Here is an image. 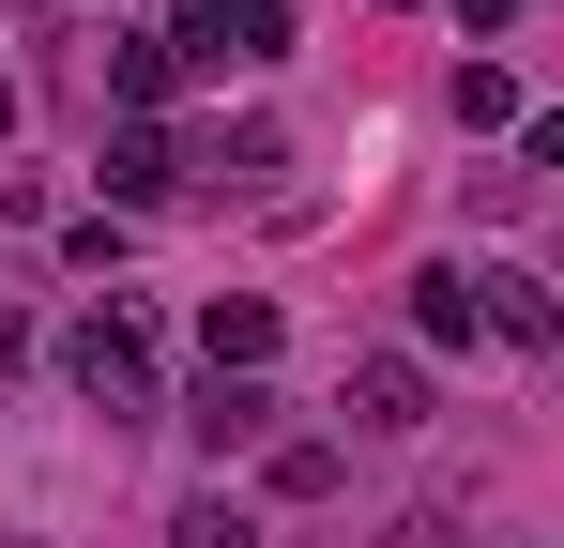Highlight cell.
I'll return each instance as SVG.
<instances>
[{
	"label": "cell",
	"instance_id": "6da1fadb",
	"mask_svg": "<svg viewBox=\"0 0 564 548\" xmlns=\"http://www.w3.org/2000/svg\"><path fill=\"white\" fill-rule=\"evenodd\" d=\"M62 381H77L93 412H153V305H93V320H62Z\"/></svg>",
	"mask_w": 564,
	"mask_h": 548
},
{
	"label": "cell",
	"instance_id": "7a4b0ae2",
	"mask_svg": "<svg viewBox=\"0 0 564 548\" xmlns=\"http://www.w3.org/2000/svg\"><path fill=\"white\" fill-rule=\"evenodd\" d=\"M336 412H351V442H412L427 427V351H351Z\"/></svg>",
	"mask_w": 564,
	"mask_h": 548
},
{
	"label": "cell",
	"instance_id": "3957f363",
	"mask_svg": "<svg viewBox=\"0 0 564 548\" xmlns=\"http://www.w3.org/2000/svg\"><path fill=\"white\" fill-rule=\"evenodd\" d=\"M184 62H290V0H184Z\"/></svg>",
	"mask_w": 564,
	"mask_h": 548
},
{
	"label": "cell",
	"instance_id": "277c9868",
	"mask_svg": "<svg viewBox=\"0 0 564 548\" xmlns=\"http://www.w3.org/2000/svg\"><path fill=\"white\" fill-rule=\"evenodd\" d=\"M275 381H214V365H198V396H184V442L198 457H245V442H275Z\"/></svg>",
	"mask_w": 564,
	"mask_h": 548
},
{
	"label": "cell",
	"instance_id": "5b68a950",
	"mask_svg": "<svg viewBox=\"0 0 564 548\" xmlns=\"http://www.w3.org/2000/svg\"><path fill=\"white\" fill-rule=\"evenodd\" d=\"M93 183H107V213H153V198H184V138L169 122H122L93 153Z\"/></svg>",
	"mask_w": 564,
	"mask_h": 548
},
{
	"label": "cell",
	"instance_id": "8992f818",
	"mask_svg": "<svg viewBox=\"0 0 564 548\" xmlns=\"http://www.w3.org/2000/svg\"><path fill=\"white\" fill-rule=\"evenodd\" d=\"M473 289H488V336H503V351H564V289H550V274L473 260Z\"/></svg>",
	"mask_w": 564,
	"mask_h": 548
},
{
	"label": "cell",
	"instance_id": "52a82bcc",
	"mask_svg": "<svg viewBox=\"0 0 564 548\" xmlns=\"http://www.w3.org/2000/svg\"><path fill=\"white\" fill-rule=\"evenodd\" d=\"M275 305H260V289H229V305H214V320H198V365H214V381H275Z\"/></svg>",
	"mask_w": 564,
	"mask_h": 548
},
{
	"label": "cell",
	"instance_id": "ba28073f",
	"mask_svg": "<svg viewBox=\"0 0 564 548\" xmlns=\"http://www.w3.org/2000/svg\"><path fill=\"white\" fill-rule=\"evenodd\" d=\"M275 168H290V138H275V122H214V138H184V183H198V198L275 183Z\"/></svg>",
	"mask_w": 564,
	"mask_h": 548
},
{
	"label": "cell",
	"instance_id": "9c48e42d",
	"mask_svg": "<svg viewBox=\"0 0 564 548\" xmlns=\"http://www.w3.org/2000/svg\"><path fill=\"white\" fill-rule=\"evenodd\" d=\"M412 336H427V351H473V336H488V289H473V260H427V274H412Z\"/></svg>",
	"mask_w": 564,
	"mask_h": 548
},
{
	"label": "cell",
	"instance_id": "30bf717a",
	"mask_svg": "<svg viewBox=\"0 0 564 548\" xmlns=\"http://www.w3.org/2000/svg\"><path fill=\"white\" fill-rule=\"evenodd\" d=\"M107 91L122 107H169L184 91V31H107Z\"/></svg>",
	"mask_w": 564,
	"mask_h": 548
},
{
	"label": "cell",
	"instance_id": "8fae6325",
	"mask_svg": "<svg viewBox=\"0 0 564 548\" xmlns=\"http://www.w3.org/2000/svg\"><path fill=\"white\" fill-rule=\"evenodd\" d=\"M519 122H534V91L503 62H458V138H519Z\"/></svg>",
	"mask_w": 564,
	"mask_h": 548
},
{
	"label": "cell",
	"instance_id": "7c38bea8",
	"mask_svg": "<svg viewBox=\"0 0 564 548\" xmlns=\"http://www.w3.org/2000/svg\"><path fill=\"white\" fill-rule=\"evenodd\" d=\"M169 548H260V503H229V487H198L184 518H169Z\"/></svg>",
	"mask_w": 564,
	"mask_h": 548
},
{
	"label": "cell",
	"instance_id": "4fadbf2b",
	"mask_svg": "<svg viewBox=\"0 0 564 548\" xmlns=\"http://www.w3.org/2000/svg\"><path fill=\"white\" fill-rule=\"evenodd\" d=\"M336 472H351V457H336V442H275V503H321Z\"/></svg>",
	"mask_w": 564,
	"mask_h": 548
},
{
	"label": "cell",
	"instance_id": "5bb4252c",
	"mask_svg": "<svg viewBox=\"0 0 564 548\" xmlns=\"http://www.w3.org/2000/svg\"><path fill=\"white\" fill-rule=\"evenodd\" d=\"M381 548H458V518H443V503H397V518H381Z\"/></svg>",
	"mask_w": 564,
	"mask_h": 548
},
{
	"label": "cell",
	"instance_id": "9a60e30c",
	"mask_svg": "<svg viewBox=\"0 0 564 548\" xmlns=\"http://www.w3.org/2000/svg\"><path fill=\"white\" fill-rule=\"evenodd\" d=\"M519 168H534V183H564V107H534V122H519Z\"/></svg>",
	"mask_w": 564,
	"mask_h": 548
},
{
	"label": "cell",
	"instance_id": "2e32d148",
	"mask_svg": "<svg viewBox=\"0 0 564 548\" xmlns=\"http://www.w3.org/2000/svg\"><path fill=\"white\" fill-rule=\"evenodd\" d=\"M46 351V336H31V305H0V365H31Z\"/></svg>",
	"mask_w": 564,
	"mask_h": 548
},
{
	"label": "cell",
	"instance_id": "e0dca14e",
	"mask_svg": "<svg viewBox=\"0 0 564 548\" xmlns=\"http://www.w3.org/2000/svg\"><path fill=\"white\" fill-rule=\"evenodd\" d=\"M458 15H473V31H519V15H534V0H458Z\"/></svg>",
	"mask_w": 564,
	"mask_h": 548
},
{
	"label": "cell",
	"instance_id": "ac0fdd59",
	"mask_svg": "<svg viewBox=\"0 0 564 548\" xmlns=\"http://www.w3.org/2000/svg\"><path fill=\"white\" fill-rule=\"evenodd\" d=\"M0 138H15V77H0Z\"/></svg>",
	"mask_w": 564,
	"mask_h": 548
}]
</instances>
